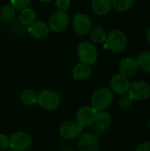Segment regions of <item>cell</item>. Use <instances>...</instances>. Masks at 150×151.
Wrapping results in <instances>:
<instances>
[{
    "instance_id": "obj_18",
    "label": "cell",
    "mask_w": 150,
    "mask_h": 151,
    "mask_svg": "<svg viewBox=\"0 0 150 151\" xmlns=\"http://www.w3.org/2000/svg\"><path fill=\"white\" fill-rule=\"evenodd\" d=\"M36 20V14L34 11L31 8H26L20 11L19 21L24 26H30Z\"/></svg>"
},
{
    "instance_id": "obj_14",
    "label": "cell",
    "mask_w": 150,
    "mask_h": 151,
    "mask_svg": "<svg viewBox=\"0 0 150 151\" xmlns=\"http://www.w3.org/2000/svg\"><path fill=\"white\" fill-rule=\"evenodd\" d=\"M139 65L137 60L133 58H126L120 62L119 73L125 77H132L138 71Z\"/></svg>"
},
{
    "instance_id": "obj_22",
    "label": "cell",
    "mask_w": 150,
    "mask_h": 151,
    "mask_svg": "<svg viewBox=\"0 0 150 151\" xmlns=\"http://www.w3.org/2000/svg\"><path fill=\"white\" fill-rule=\"evenodd\" d=\"M133 4V0H111L112 7L118 12L128 11Z\"/></svg>"
},
{
    "instance_id": "obj_8",
    "label": "cell",
    "mask_w": 150,
    "mask_h": 151,
    "mask_svg": "<svg viewBox=\"0 0 150 151\" xmlns=\"http://www.w3.org/2000/svg\"><path fill=\"white\" fill-rule=\"evenodd\" d=\"M78 149L80 151H99L100 142L97 135L94 133H84L78 141Z\"/></svg>"
},
{
    "instance_id": "obj_1",
    "label": "cell",
    "mask_w": 150,
    "mask_h": 151,
    "mask_svg": "<svg viewBox=\"0 0 150 151\" xmlns=\"http://www.w3.org/2000/svg\"><path fill=\"white\" fill-rule=\"evenodd\" d=\"M105 46L114 53H122L126 50L128 46L127 36L121 30H111L107 35Z\"/></svg>"
},
{
    "instance_id": "obj_7",
    "label": "cell",
    "mask_w": 150,
    "mask_h": 151,
    "mask_svg": "<svg viewBox=\"0 0 150 151\" xmlns=\"http://www.w3.org/2000/svg\"><path fill=\"white\" fill-rule=\"evenodd\" d=\"M129 96L135 100H145L150 96L149 84L144 81H133L130 84Z\"/></svg>"
},
{
    "instance_id": "obj_5",
    "label": "cell",
    "mask_w": 150,
    "mask_h": 151,
    "mask_svg": "<svg viewBox=\"0 0 150 151\" xmlns=\"http://www.w3.org/2000/svg\"><path fill=\"white\" fill-rule=\"evenodd\" d=\"M70 23V17L66 12L57 11L54 12L49 19V29L54 33H60L67 28Z\"/></svg>"
},
{
    "instance_id": "obj_24",
    "label": "cell",
    "mask_w": 150,
    "mask_h": 151,
    "mask_svg": "<svg viewBox=\"0 0 150 151\" xmlns=\"http://www.w3.org/2000/svg\"><path fill=\"white\" fill-rule=\"evenodd\" d=\"M32 0H11V5L14 10L22 11L29 6Z\"/></svg>"
},
{
    "instance_id": "obj_16",
    "label": "cell",
    "mask_w": 150,
    "mask_h": 151,
    "mask_svg": "<svg viewBox=\"0 0 150 151\" xmlns=\"http://www.w3.org/2000/svg\"><path fill=\"white\" fill-rule=\"evenodd\" d=\"M91 74V68L88 65L80 63L72 69V77L76 81H85L89 78Z\"/></svg>"
},
{
    "instance_id": "obj_25",
    "label": "cell",
    "mask_w": 150,
    "mask_h": 151,
    "mask_svg": "<svg viewBox=\"0 0 150 151\" xmlns=\"http://www.w3.org/2000/svg\"><path fill=\"white\" fill-rule=\"evenodd\" d=\"M133 104V99L129 95H123V96L118 101V105L121 109H129Z\"/></svg>"
},
{
    "instance_id": "obj_27",
    "label": "cell",
    "mask_w": 150,
    "mask_h": 151,
    "mask_svg": "<svg viewBox=\"0 0 150 151\" xmlns=\"http://www.w3.org/2000/svg\"><path fill=\"white\" fill-rule=\"evenodd\" d=\"M10 146V138L4 134H0V150H5Z\"/></svg>"
},
{
    "instance_id": "obj_28",
    "label": "cell",
    "mask_w": 150,
    "mask_h": 151,
    "mask_svg": "<svg viewBox=\"0 0 150 151\" xmlns=\"http://www.w3.org/2000/svg\"><path fill=\"white\" fill-rule=\"evenodd\" d=\"M136 151H150V142H143L141 144H140Z\"/></svg>"
},
{
    "instance_id": "obj_10",
    "label": "cell",
    "mask_w": 150,
    "mask_h": 151,
    "mask_svg": "<svg viewBox=\"0 0 150 151\" xmlns=\"http://www.w3.org/2000/svg\"><path fill=\"white\" fill-rule=\"evenodd\" d=\"M97 111L92 106H85L80 108L76 114V120L82 127L92 126L95 123Z\"/></svg>"
},
{
    "instance_id": "obj_3",
    "label": "cell",
    "mask_w": 150,
    "mask_h": 151,
    "mask_svg": "<svg viewBox=\"0 0 150 151\" xmlns=\"http://www.w3.org/2000/svg\"><path fill=\"white\" fill-rule=\"evenodd\" d=\"M36 103L47 111L56 110L60 104V96L57 92L51 89L42 90L37 96Z\"/></svg>"
},
{
    "instance_id": "obj_4",
    "label": "cell",
    "mask_w": 150,
    "mask_h": 151,
    "mask_svg": "<svg viewBox=\"0 0 150 151\" xmlns=\"http://www.w3.org/2000/svg\"><path fill=\"white\" fill-rule=\"evenodd\" d=\"M77 54L81 63L90 65L95 63L98 56V51L95 44H93L92 42H83L79 45Z\"/></svg>"
},
{
    "instance_id": "obj_15",
    "label": "cell",
    "mask_w": 150,
    "mask_h": 151,
    "mask_svg": "<svg viewBox=\"0 0 150 151\" xmlns=\"http://www.w3.org/2000/svg\"><path fill=\"white\" fill-rule=\"evenodd\" d=\"M111 7V0H92V10L98 16L107 15Z\"/></svg>"
},
{
    "instance_id": "obj_2",
    "label": "cell",
    "mask_w": 150,
    "mask_h": 151,
    "mask_svg": "<svg viewBox=\"0 0 150 151\" xmlns=\"http://www.w3.org/2000/svg\"><path fill=\"white\" fill-rule=\"evenodd\" d=\"M114 96L111 89L103 88L94 92L91 97V104L97 111H104L113 102Z\"/></svg>"
},
{
    "instance_id": "obj_29",
    "label": "cell",
    "mask_w": 150,
    "mask_h": 151,
    "mask_svg": "<svg viewBox=\"0 0 150 151\" xmlns=\"http://www.w3.org/2000/svg\"><path fill=\"white\" fill-rule=\"evenodd\" d=\"M147 39H148L149 42L150 43V28L148 30V32H147Z\"/></svg>"
},
{
    "instance_id": "obj_6",
    "label": "cell",
    "mask_w": 150,
    "mask_h": 151,
    "mask_svg": "<svg viewBox=\"0 0 150 151\" xmlns=\"http://www.w3.org/2000/svg\"><path fill=\"white\" fill-rule=\"evenodd\" d=\"M32 145V138L26 132H17L10 138V146L13 150L26 151Z\"/></svg>"
},
{
    "instance_id": "obj_11",
    "label": "cell",
    "mask_w": 150,
    "mask_h": 151,
    "mask_svg": "<svg viewBox=\"0 0 150 151\" xmlns=\"http://www.w3.org/2000/svg\"><path fill=\"white\" fill-rule=\"evenodd\" d=\"M83 127L77 122L66 121L63 123L59 128L60 135L66 140H74L82 133Z\"/></svg>"
},
{
    "instance_id": "obj_26",
    "label": "cell",
    "mask_w": 150,
    "mask_h": 151,
    "mask_svg": "<svg viewBox=\"0 0 150 151\" xmlns=\"http://www.w3.org/2000/svg\"><path fill=\"white\" fill-rule=\"evenodd\" d=\"M56 6L58 11L66 12L70 7V0H57Z\"/></svg>"
},
{
    "instance_id": "obj_30",
    "label": "cell",
    "mask_w": 150,
    "mask_h": 151,
    "mask_svg": "<svg viewBox=\"0 0 150 151\" xmlns=\"http://www.w3.org/2000/svg\"><path fill=\"white\" fill-rule=\"evenodd\" d=\"M39 1H41V2H42V3H50V2H51V1H53V0H39Z\"/></svg>"
},
{
    "instance_id": "obj_20",
    "label": "cell",
    "mask_w": 150,
    "mask_h": 151,
    "mask_svg": "<svg viewBox=\"0 0 150 151\" xmlns=\"http://www.w3.org/2000/svg\"><path fill=\"white\" fill-rule=\"evenodd\" d=\"M136 60H137L139 67L142 71L150 73V51L149 50L142 51L138 56Z\"/></svg>"
},
{
    "instance_id": "obj_13",
    "label": "cell",
    "mask_w": 150,
    "mask_h": 151,
    "mask_svg": "<svg viewBox=\"0 0 150 151\" xmlns=\"http://www.w3.org/2000/svg\"><path fill=\"white\" fill-rule=\"evenodd\" d=\"M28 33L35 39L42 40L49 35V27L46 23L42 20H35L33 24L27 27Z\"/></svg>"
},
{
    "instance_id": "obj_23",
    "label": "cell",
    "mask_w": 150,
    "mask_h": 151,
    "mask_svg": "<svg viewBox=\"0 0 150 151\" xmlns=\"http://www.w3.org/2000/svg\"><path fill=\"white\" fill-rule=\"evenodd\" d=\"M15 16V10L11 5H4L1 8L0 18L4 22H10Z\"/></svg>"
},
{
    "instance_id": "obj_12",
    "label": "cell",
    "mask_w": 150,
    "mask_h": 151,
    "mask_svg": "<svg viewBox=\"0 0 150 151\" xmlns=\"http://www.w3.org/2000/svg\"><path fill=\"white\" fill-rule=\"evenodd\" d=\"M110 86L115 93L118 95H126V93H128L130 82L126 77L119 73L112 76L110 81Z\"/></svg>"
},
{
    "instance_id": "obj_32",
    "label": "cell",
    "mask_w": 150,
    "mask_h": 151,
    "mask_svg": "<svg viewBox=\"0 0 150 151\" xmlns=\"http://www.w3.org/2000/svg\"><path fill=\"white\" fill-rule=\"evenodd\" d=\"M9 151H16V150H9Z\"/></svg>"
},
{
    "instance_id": "obj_19",
    "label": "cell",
    "mask_w": 150,
    "mask_h": 151,
    "mask_svg": "<svg viewBox=\"0 0 150 151\" xmlns=\"http://www.w3.org/2000/svg\"><path fill=\"white\" fill-rule=\"evenodd\" d=\"M89 34H90V38L92 39V41L94 42L103 43L106 41L107 34H106V31L102 27L97 26V27H93L90 30Z\"/></svg>"
},
{
    "instance_id": "obj_17",
    "label": "cell",
    "mask_w": 150,
    "mask_h": 151,
    "mask_svg": "<svg viewBox=\"0 0 150 151\" xmlns=\"http://www.w3.org/2000/svg\"><path fill=\"white\" fill-rule=\"evenodd\" d=\"M111 122H112V119H111V116L110 113L104 111H101L97 112V116L95 119L96 128H98L99 130L103 132L111 125Z\"/></svg>"
},
{
    "instance_id": "obj_21",
    "label": "cell",
    "mask_w": 150,
    "mask_h": 151,
    "mask_svg": "<svg viewBox=\"0 0 150 151\" xmlns=\"http://www.w3.org/2000/svg\"><path fill=\"white\" fill-rule=\"evenodd\" d=\"M37 94L34 89L27 88L22 91L20 95V100L24 104L27 105H32L36 103L37 101Z\"/></svg>"
},
{
    "instance_id": "obj_9",
    "label": "cell",
    "mask_w": 150,
    "mask_h": 151,
    "mask_svg": "<svg viewBox=\"0 0 150 151\" xmlns=\"http://www.w3.org/2000/svg\"><path fill=\"white\" fill-rule=\"evenodd\" d=\"M73 29L79 35H87L92 29L91 18L85 13L75 14L73 18Z\"/></svg>"
},
{
    "instance_id": "obj_31",
    "label": "cell",
    "mask_w": 150,
    "mask_h": 151,
    "mask_svg": "<svg viewBox=\"0 0 150 151\" xmlns=\"http://www.w3.org/2000/svg\"><path fill=\"white\" fill-rule=\"evenodd\" d=\"M149 129H150V119H149Z\"/></svg>"
}]
</instances>
